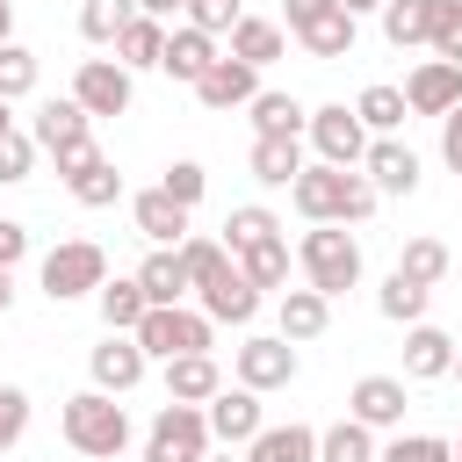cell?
Here are the masks:
<instances>
[{
  "label": "cell",
  "instance_id": "1",
  "mask_svg": "<svg viewBox=\"0 0 462 462\" xmlns=\"http://www.w3.org/2000/svg\"><path fill=\"white\" fill-rule=\"evenodd\" d=\"M289 195H296V209H303L310 224H368V217H375V202H383V195H375V180H368L361 166H325V159H318V166H303Z\"/></svg>",
  "mask_w": 462,
  "mask_h": 462
},
{
  "label": "cell",
  "instance_id": "2",
  "mask_svg": "<svg viewBox=\"0 0 462 462\" xmlns=\"http://www.w3.org/2000/svg\"><path fill=\"white\" fill-rule=\"evenodd\" d=\"M58 426H65V448L87 455V462H116V455L130 448V411H123L108 390H79V397H65Z\"/></svg>",
  "mask_w": 462,
  "mask_h": 462
},
{
  "label": "cell",
  "instance_id": "3",
  "mask_svg": "<svg viewBox=\"0 0 462 462\" xmlns=\"http://www.w3.org/2000/svg\"><path fill=\"white\" fill-rule=\"evenodd\" d=\"M296 267H303V289H318L332 303V296H346L361 282V245H354L346 224H310L303 245H296Z\"/></svg>",
  "mask_w": 462,
  "mask_h": 462
},
{
  "label": "cell",
  "instance_id": "4",
  "mask_svg": "<svg viewBox=\"0 0 462 462\" xmlns=\"http://www.w3.org/2000/svg\"><path fill=\"white\" fill-rule=\"evenodd\" d=\"M36 282H43V296H51V303L101 296V282H108V253H101L94 238H65V245H51V253H43Z\"/></svg>",
  "mask_w": 462,
  "mask_h": 462
},
{
  "label": "cell",
  "instance_id": "5",
  "mask_svg": "<svg viewBox=\"0 0 462 462\" xmlns=\"http://www.w3.org/2000/svg\"><path fill=\"white\" fill-rule=\"evenodd\" d=\"M209 411L202 404H159L144 426V462H209Z\"/></svg>",
  "mask_w": 462,
  "mask_h": 462
},
{
  "label": "cell",
  "instance_id": "6",
  "mask_svg": "<svg viewBox=\"0 0 462 462\" xmlns=\"http://www.w3.org/2000/svg\"><path fill=\"white\" fill-rule=\"evenodd\" d=\"M152 361H180V354H209V318L202 310H188V303H166V310H144V325L130 332Z\"/></svg>",
  "mask_w": 462,
  "mask_h": 462
},
{
  "label": "cell",
  "instance_id": "7",
  "mask_svg": "<svg viewBox=\"0 0 462 462\" xmlns=\"http://www.w3.org/2000/svg\"><path fill=\"white\" fill-rule=\"evenodd\" d=\"M72 101H79L87 116H123V108L137 101V72H123L116 58H79V72H72Z\"/></svg>",
  "mask_w": 462,
  "mask_h": 462
},
{
  "label": "cell",
  "instance_id": "8",
  "mask_svg": "<svg viewBox=\"0 0 462 462\" xmlns=\"http://www.w3.org/2000/svg\"><path fill=\"white\" fill-rule=\"evenodd\" d=\"M310 144H318L325 166H361L368 159V123L346 101H325V108H310Z\"/></svg>",
  "mask_w": 462,
  "mask_h": 462
},
{
  "label": "cell",
  "instance_id": "9",
  "mask_svg": "<svg viewBox=\"0 0 462 462\" xmlns=\"http://www.w3.org/2000/svg\"><path fill=\"white\" fill-rule=\"evenodd\" d=\"M238 383L260 390V397H267V390H289V383H296V346H289L282 332H253V339L238 346Z\"/></svg>",
  "mask_w": 462,
  "mask_h": 462
},
{
  "label": "cell",
  "instance_id": "10",
  "mask_svg": "<svg viewBox=\"0 0 462 462\" xmlns=\"http://www.w3.org/2000/svg\"><path fill=\"white\" fill-rule=\"evenodd\" d=\"M144 368H152V354H144L130 332H108V339L87 354V375H94V390H108V397H130V390L144 383Z\"/></svg>",
  "mask_w": 462,
  "mask_h": 462
},
{
  "label": "cell",
  "instance_id": "11",
  "mask_svg": "<svg viewBox=\"0 0 462 462\" xmlns=\"http://www.w3.org/2000/svg\"><path fill=\"white\" fill-rule=\"evenodd\" d=\"M58 173H65V188H72V202H79V209H108V202L123 195V173H116V159H101L94 144L65 152V159H58Z\"/></svg>",
  "mask_w": 462,
  "mask_h": 462
},
{
  "label": "cell",
  "instance_id": "12",
  "mask_svg": "<svg viewBox=\"0 0 462 462\" xmlns=\"http://www.w3.org/2000/svg\"><path fill=\"white\" fill-rule=\"evenodd\" d=\"M253 94H260V65H245V58H231V51L195 79V101H202V108H217V116L253 108Z\"/></svg>",
  "mask_w": 462,
  "mask_h": 462
},
{
  "label": "cell",
  "instance_id": "13",
  "mask_svg": "<svg viewBox=\"0 0 462 462\" xmlns=\"http://www.w3.org/2000/svg\"><path fill=\"white\" fill-rule=\"evenodd\" d=\"M202 411H209V433H217L224 448H253V440H260V426H267L260 390H245V383H238V390H217Z\"/></svg>",
  "mask_w": 462,
  "mask_h": 462
},
{
  "label": "cell",
  "instance_id": "14",
  "mask_svg": "<svg viewBox=\"0 0 462 462\" xmlns=\"http://www.w3.org/2000/svg\"><path fill=\"white\" fill-rule=\"evenodd\" d=\"M404 101H411V116H455L462 108V65H448V58H426V65H411V79H404Z\"/></svg>",
  "mask_w": 462,
  "mask_h": 462
},
{
  "label": "cell",
  "instance_id": "15",
  "mask_svg": "<svg viewBox=\"0 0 462 462\" xmlns=\"http://www.w3.org/2000/svg\"><path fill=\"white\" fill-rule=\"evenodd\" d=\"M404 375H361L354 390H346V419H361L368 433H383V426H404Z\"/></svg>",
  "mask_w": 462,
  "mask_h": 462
},
{
  "label": "cell",
  "instance_id": "16",
  "mask_svg": "<svg viewBox=\"0 0 462 462\" xmlns=\"http://www.w3.org/2000/svg\"><path fill=\"white\" fill-rule=\"evenodd\" d=\"M87 123H94V116H87V108H79V101L65 94V101H43V108H36V123H29V137H36V152H51V159H65V152H79V144H94V137H87Z\"/></svg>",
  "mask_w": 462,
  "mask_h": 462
},
{
  "label": "cell",
  "instance_id": "17",
  "mask_svg": "<svg viewBox=\"0 0 462 462\" xmlns=\"http://www.w3.org/2000/svg\"><path fill=\"white\" fill-rule=\"evenodd\" d=\"M361 173L375 180V195H411V188H419V152H411L404 137H368Z\"/></svg>",
  "mask_w": 462,
  "mask_h": 462
},
{
  "label": "cell",
  "instance_id": "18",
  "mask_svg": "<svg viewBox=\"0 0 462 462\" xmlns=\"http://www.w3.org/2000/svg\"><path fill=\"white\" fill-rule=\"evenodd\" d=\"M217 58H224V51H217V36H202L195 22H180V29H166V58H159V72H166V79H180V87H195Z\"/></svg>",
  "mask_w": 462,
  "mask_h": 462
},
{
  "label": "cell",
  "instance_id": "19",
  "mask_svg": "<svg viewBox=\"0 0 462 462\" xmlns=\"http://www.w3.org/2000/svg\"><path fill=\"white\" fill-rule=\"evenodd\" d=\"M455 375V339L440 325H404V383H440Z\"/></svg>",
  "mask_w": 462,
  "mask_h": 462
},
{
  "label": "cell",
  "instance_id": "20",
  "mask_svg": "<svg viewBox=\"0 0 462 462\" xmlns=\"http://www.w3.org/2000/svg\"><path fill=\"white\" fill-rule=\"evenodd\" d=\"M130 224H137L152 245H188V209H180L166 188H144V195L130 202Z\"/></svg>",
  "mask_w": 462,
  "mask_h": 462
},
{
  "label": "cell",
  "instance_id": "21",
  "mask_svg": "<svg viewBox=\"0 0 462 462\" xmlns=\"http://www.w3.org/2000/svg\"><path fill=\"white\" fill-rule=\"evenodd\" d=\"M137 289H144V303L152 310H166V303H180L195 282H188V267H180V245H152L144 253V267H137Z\"/></svg>",
  "mask_w": 462,
  "mask_h": 462
},
{
  "label": "cell",
  "instance_id": "22",
  "mask_svg": "<svg viewBox=\"0 0 462 462\" xmlns=\"http://www.w3.org/2000/svg\"><path fill=\"white\" fill-rule=\"evenodd\" d=\"M245 166H253L260 188H296V173L310 159H303V137H253V159Z\"/></svg>",
  "mask_w": 462,
  "mask_h": 462
},
{
  "label": "cell",
  "instance_id": "23",
  "mask_svg": "<svg viewBox=\"0 0 462 462\" xmlns=\"http://www.w3.org/2000/svg\"><path fill=\"white\" fill-rule=\"evenodd\" d=\"M202 318H209V325H253V318H260V289L231 267L224 282H209V289H202Z\"/></svg>",
  "mask_w": 462,
  "mask_h": 462
},
{
  "label": "cell",
  "instance_id": "24",
  "mask_svg": "<svg viewBox=\"0 0 462 462\" xmlns=\"http://www.w3.org/2000/svg\"><path fill=\"white\" fill-rule=\"evenodd\" d=\"M224 390V368L209 361V354H180V361H166V404H209Z\"/></svg>",
  "mask_w": 462,
  "mask_h": 462
},
{
  "label": "cell",
  "instance_id": "25",
  "mask_svg": "<svg viewBox=\"0 0 462 462\" xmlns=\"http://www.w3.org/2000/svg\"><path fill=\"white\" fill-rule=\"evenodd\" d=\"M245 462H318V426H260V440L245 448Z\"/></svg>",
  "mask_w": 462,
  "mask_h": 462
},
{
  "label": "cell",
  "instance_id": "26",
  "mask_svg": "<svg viewBox=\"0 0 462 462\" xmlns=\"http://www.w3.org/2000/svg\"><path fill=\"white\" fill-rule=\"evenodd\" d=\"M310 130V108L296 94H253V137H303Z\"/></svg>",
  "mask_w": 462,
  "mask_h": 462
},
{
  "label": "cell",
  "instance_id": "27",
  "mask_svg": "<svg viewBox=\"0 0 462 462\" xmlns=\"http://www.w3.org/2000/svg\"><path fill=\"white\" fill-rule=\"evenodd\" d=\"M166 58V22H152V14H137L123 36H116V65L123 72H152Z\"/></svg>",
  "mask_w": 462,
  "mask_h": 462
},
{
  "label": "cell",
  "instance_id": "28",
  "mask_svg": "<svg viewBox=\"0 0 462 462\" xmlns=\"http://www.w3.org/2000/svg\"><path fill=\"white\" fill-rule=\"evenodd\" d=\"M354 116L368 123V137H397L404 130V116H411V101H404V87H361V101H354Z\"/></svg>",
  "mask_w": 462,
  "mask_h": 462
},
{
  "label": "cell",
  "instance_id": "29",
  "mask_svg": "<svg viewBox=\"0 0 462 462\" xmlns=\"http://www.w3.org/2000/svg\"><path fill=\"white\" fill-rule=\"evenodd\" d=\"M426 303H433V289L411 282V274H397V267H390V282L375 289V310H383L390 325H426Z\"/></svg>",
  "mask_w": 462,
  "mask_h": 462
},
{
  "label": "cell",
  "instance_id": "30",
  "mask_svg": "<svg viewBox=\"0 0 462 462\" xmlns=\"http://www.w3.org/2000/svg\"><path fill=\"white\" fill-rule=\"evenodd\" d=\"M332 325V303L318 296V289H282V339L296 346V339H318Z\"/></svg>",
  "mask_w": 462,
  "mask_h": 462
},
{
  "label": "cell",
  "instance_id": "31",
  "mask_svg": "<svg viewBox=\"0 0 462 462\" xmlns=\"http://www.w3.org/2000/svg\"><path fill=\"white\" fill-rule=\"evenodd\" d=\"M289 51V29L282 22H260V14H245L238 29H231V58H245V65H274Z\"/></svg>",
  "mask_w": 462,
  "mask_h": 462
},
{
  "label": "cell",
  "instance_id": "32",
  "mask_svg": "<svg viewBox=\"0 0 462 462\" xmlns=\"http://www.w3.org/2000/svg\"><path fill=\"white\" fill-rule=\"evenodd\" d=\"M267 238H282L274 209H260V202H238V209L224 217V253H231V260H238V253H253V245H267Z\"/></svg>",
  "mask_w": 462,
  "mask_h": 462
},
{
  "label": "cell",
  "instance_id": "33",
  "mask_svg": "<svg viewBox=\"0 0 462 462\" xmlns=\"http://www.w3.org/2000/svg\"><path fill=\"white\" fill-rule=\"evenodd\" d=\"M94 303H101V325H108V332H137V325H144V310H152V303H144V289H137V274L101 282V296H94Z\"/></svg>",
  "mask_w": 462,
  "mask_h": 462
},
{
  "label": "cell",
  "instance_id": "34",
  "mask_svg": "<svg viewBox=\"0 0 462 462\" xmlns=\"http://www.w3.org/2000/svg\"><path fill=\"white\" fill-rule=\"evenodd\" d=\"M383 36H390L397 51H419V43L433 36V0H390V7H383Z\"/></svg>",
  "mask_w": 462,
  "mask_h": 462
},
{
  "label": "cell",
  "instance_id": "35",
  "mask_svg": "<svg viewBox=\"0 0 462 462\" xmlns=\"http://www.w3.org/2000/svg\"><path fill=\"white\" fill-rule=\"evenodd\" d=\"M383 448H375V433L361 426V419H339V426H325L318 433V462H375Z\"/></svg>",
  "mask_w": 462,
  "mask_h": 462
},
{
  "label": "cell",
  "instance_id": "36",
  "mask_svg": "<svg viewBox=\"0 0 462 462\" xmlns=\"http://www.w3.org/2000/svg\"><path fill=\"white\" fill-rule=\"evenodd\" d=\"M137 22V0H79V36L87 43H116Z\"/></svg>",
  "mask_w": 462,
  "mask_h": 462
},
{
  "label": "cell",
  "instance_id": "37",
  "mask_svg": "<svg viewBox=\"0 0 462 462\" xmlns=\"http://www.w3.org/2000/svg\"><path fill=\"white\" fill-rule=\"evenodd\" d=\"M296 43H303L310 58H325V65H332V58H354V14H346V7H332V14H325L318 29H303Z\"/></svg>",
  "mask_w": 462,
  "mask_h": 462
},
{
  "label": "cell",
  "instance_id": "38",
  "mask_svg": "<svg viewBox=\"0 0 462 462\" xmlns=\"http://www.w3.org/2000/svg\"><path fill=\"white\" fill-rule=\"evenodd\" d=\"M180 267H188V282H195V296H202V289H209V282H224L238 260L224 253V238H188V245H180Z\"/></svg>",
  "mask_w": 462,
  "mask_h": 462
},
{
  "label": "cell",
  "instance_id": "39",
  "mask_svg": "<svg viewBox=\"0 0 462 462\" xmlns=\"http://www.w3.org/2000/svg\"><path fill=\"white\" fill-rule=\"evenodd\" d=\"M238 274H245L253 289H289V238H267V245L238 253Z\"/></svg>",
  "mask_w": 462,
  "mask_h": 462
},
{
  "label": "cell",
  "instance_id": "40",
  "mask_svg": "<svg viewBox=\"0 0 462 462\" xmlns=\"http://www.w3.org/2000/svg\"><path fill=\"white\" fill-rule=\"evenodd\" d=\"M397 274H411V282H426V289H433V282H448V274H455V260H448V245H440V238H411V245H404V260H397Z\"/></svg>",
  "mask_w": 462,
  "mask_h": 462
},
{
  "label": "cell",
  "instance_id": "41",
  "mask_svg": "<svg viewBox=\"0 0 462 462\" xmlns=\"http://www.w3.org/2000/svg\"><path fill=\"white\" fill-rule=\"evenodd\" d=\"M36 94V51L29 43H0V101Z\"/></svg>",
  "mask_w": 462,
  "mask_h": 462
},
{
  "label": "cell",
  "instance_id": "42",
  "mask_svg": "<svg viewBox=\"0 0 462 462\" xmlns=\"http://www.w3.org/2000/svg\"><path fill=\"white\" fill-rule=\"evenodd\" d=\"M433 58L462 65V0H433V36H426Z\"/></svg>",
  "mask_w": 462,
  "mask_h": 462
},
{
  "label": "cell",
  "instance_id": "43",
  "mask_svg": "<svg viewBox=\"0 0 462 462\" xmlns=\"http://www.w3.org/2000/svg\"><path fill=\"white\" fill-rule=\"evenodd\" d=\"M375 462H455V440H440V433H397Z\"/></svg>",
  "mask_w": 462,
  "mask_h": 462
},
{
  "label": "cell",
  "instance_id": "44",
  "mask_svg": "<svg viewBox=\"0 0 462 462\" xmlns=\"http://www.w3.org/2000/svg\"><path fill=\"white\" fill-rule=\"evenodd\" d=\"M188 22H195L202 36H231V29L245 22V0H188Z\"/></svg>",
  "mask_w": 462,
  "mask_h": 462
},
{
  "label": "cell",
  "instance_id": "45",
  "mask_svg": "<svg viewBox=\"0 0 462 462\" xmlns=\"http://www.w3.org/2000/svg\"><path fill=\"white\" fill-rule=\"evenodd\" d=\"M22 433H29V390L22 383H0V455L22 448Z\"/></svg>",
  "mask_w": 462,
  "mask_h": 462
},
{
  "label": "cell",
  "instance_id": "46",
  "mask_svg": "<svg viewBox=\"0 0 462 462\" xmlns=\"http://www.w3.org/2000/svg\"><path fill=\"white\" fill-rule=\"evenodd\" d=\"M159 188H166V195H173L180 209H195V202H202V188H209V173H202L195 159H173V166L159 173Z\"/></svg>",
  "mask_w": 462,
  "mask_h": 462
},
{
  "label": "cell",
  "instance_id": "47",
  "mask_svg": "<svg viewBox=\"0 0 462 462\" xmlns=\"http://www.w3.org/2000/svg\"><path fill=\"white\" fill-rule=\"evenodd\" d=\"M29 166H36V137H29V130H7V137H0V188L29 180Z\"/></svg>",
  "mask_w": 462,
  "mask_h": 462
},
{
  "label": "cell",
  "instance_id": "48",
  "mask_svg": "<svg viewBox=\"0 0 462 462\" xmlns=\"http://www.w3.org/2000/svg\"><path fill=\"white\" fill-rule=\"evenodd\" d=\"M332 7H339V0H289V7H282V29H289V36H303V29H318Z\"/></svg>",
  "mask_w": 462,
  "mask_h": 462
},
{
  "label": "cell",
  "instance_id": "49",
  "mask_svg": "<svg viewBox=\"0 0 462 462\" xmlns=\"http://www.w3.org/2000/svg\"><path fill=\"white\" fill-rule=\"evenodd\" d=\"M22 260H29V224L0 217V267H22Z\"/></svg>",
  "mask_w": 462,
  "mask_h": 462
},
{
  "label": "cell",
  "instance_id": "50",
  "mask_svg": "<svg viewBox=\"0 0 462 462\" xmlns=\"http://www.w3.org/2000/svg\"><path fill=\"white\" fill-rule=\"evenodd\" d=\"M440 159H448V173H462V108L440 116Z\"/></svg>",
  "mask_w": 462,
  "mask_h": 462
},
{
  "label": "cell",
  "instance_id": "51",
  "mask_svg": "<svg viewBox=\"0 0 462 462\" xmlns=\"http://www.w3.org/2000/svg\"><path fill=\"white\" fill-rule=\"evenodd\" d=\"M137 14H152V22H173V14H188V0H137Z\"/></svg>",
  "mask_w": 462,
  "mask_h": 462
},
{
  "label": "cell",
  "instance_id": "52",
  "mask_svg": "<svg viewBox=\"0 0 462 462\" xmlns=\"http://www.w3.org/2000/svg\"><path fill=\"white\" fill-rule=\"evenodd\" d=\"M339 7H346V14H354V22H361V14H383V7H390V0H339Z\"/></svg>",
  "mask_w": 462,
  "mask_h": 462
},
{
  "label": "cell",
  "instance_id": "53",
  "mask_svg": "<svg viewBox=\"0 0 462 462\" xmlns=\"http://www.w3.org/2000/svg\"><path fill=\"white\" fill-rule=\"evenodd\" d=\"M7 303H14V267H0V318H7Z\"/></svg>",
  "mask_w": 462,
  "mask_h": 462
},
{
  "label": "cell",
  "instance_id": "54",
  "mask_svg": "<svg viewBox=\"0 0 462 462\" xmlns=\"http://www.w3.org/2000/svg\"><path fill=\"white\" fill-rule=\"evenodd\" d=\"M0 43H14V0H0Z\"/></svg>",
  "mask_w": 462,
  "mask_h": 462
},
{
  "label": "cell",
  "instance_id": "55",
  "mask_svg": "<svg viewBox=\"0 0 462 462\" xmlns=\"http://www.w3.org/2000/svg\"><path fill=\"white\" fill-rule=\"evenodd\" d=\"M7 108H14V101H0V137H7V130H14V116H7Z\"/></svg>",
  "mask_w": 462,
  "mask_h": 462
},
{
  "label": "cell",
  "instance_id": "56",
  "mask_svg": "<svg viewBox=\"0 0 462 462\" xmlns=\"http://www.w3.org/2000/svg\"><path fill=\"white\" fill-rule=\"evenodd\" d=\"M209 462H245V455H209Z\"/></svg>",
  "mask_w": 462,
  "mask_h": 462
},
{
  "label": "cell",
  "instance_id": "57",
  "mask_svg": "<svg viewBox=\"0 0 462 462\" xmlns=\"http://www.w3.org/2000/svg\"><path fill=\"white\" fill-rule=\"evenodd\" d=\"M455 375H462V346H455Z\"/></svg>",
  "mask_w": 462,
  "mask_h": 462
},
{
  "label": "cell",
  "instance_id": "58",
  "mask_svg": "<svg viewBox=\"0 0 462 462\" xmlns=\"http://www.w3.org/2000/svg\"><path fill=\"white\" fill-rule=\"evenodd\" d=\"M455 462H462V440H455Z\"/></svg>",
  "mask_w": 462,
  "mask_h": 462
},
{
  "label": "cell",
  "instance_id": "59",
  "mask_svg": "<svg viewBox=\"0 0 462 462\" xmlns=\"http://www.w3.org/2000/svg\"><path fill=\"white\" fill-rule=\"evenodd\" d=\"M455 274H462V260H455Z\"/></svg>",
  "mask_w": 462,
  "mask_h": 462
}]
</instances>
